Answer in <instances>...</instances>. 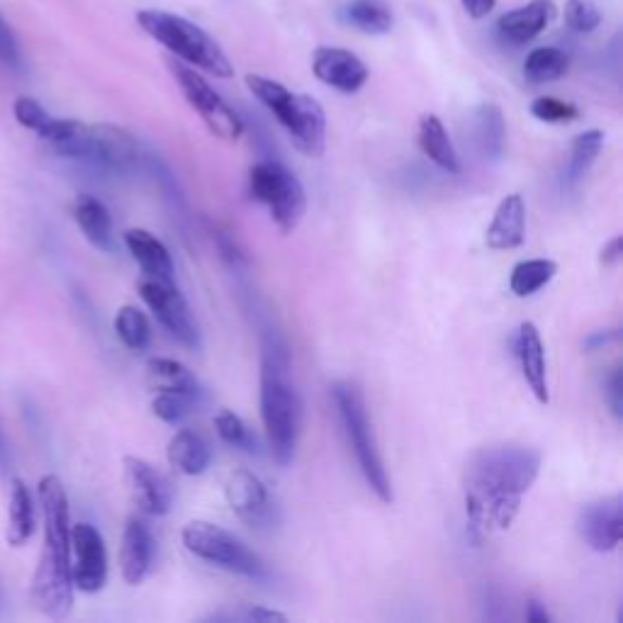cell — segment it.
<instances>
[{"instance_id": "obj_32", "label": "cell", "mask_w": 623, "mask_h": 623, "mask_svg": "<svg viewBox=\"0 0 623 623\" xmlns=\"http://www.w3.org/2000/svg\"><path fill=\"white\" fill-rule=\"evenodd\" d=\"M115 331L129 351H147L151 344L149 317L139 307L125 305L115 317Z\"/></svg>"}, {"instance_id": "obj_22", "label": "cell", "mask_w": 623, "mask_h": 623, "mask_svg": "<svg viewBox=\"0 0 623 623\" xmlns=\"http://www.w3.org/2000/svg\"><path fill=\"white\" fill-rule=\"evenodd\" d=\"M417 142L422 154L429 161H434L441 171L446 173H460V159L456 154V147H453L451 137H448L446 127H443L441 117L434 115V112H426L419 120L417 129Z\"/></svg>"}, {"instance_id": "obj_7", "label": "cell", "mask_w": 623, "mask_h": 623, "mask_svg": "<svg viewBox=\"0 0 623 623\" xmlns=\"http://www.w3.org/2000/svg\"><path fill=\"white\" fill-rule=\"evenodd\" d=\"M66 159L83 161L100 171L129 173L139 164V144L117 125H78L76 132L56 147Z\"/></svg>"}, {"instance_id": "obj_20", "label": "cell", "mask_w": 623, "mask_h": 623, "mask_svg": "<svg viewBox=\"0 0 623 623\" xmlns=\"http://www.w3.org/2000/svg\"><path fill=\"white\" fill-rule=\"evenodd\" d=\"M526 239V205L519 193L507 195L497 205L495 217L487 227L485 244L492 251L519 249Z\"/></svg>"}, {"instance_id": "obj_3", "label": "cell", "mask_w": 623, "mask_h": 623, "mask_svg": "<svg viewBox=\"0 0 623 623\" xmlns=\"http://www.w3.org/2000/svg\"><path fill=\"white\" fill-rule=\"evenodd\" d=\"M302 404L288 373V356L278 344L263 349L261 361V422L268 451L280 468L293 463L300 439Z\"/></svg>"}, {"instance_id": "obj_16", "label": "cell", "mask_w": 623, "mask_h": 623, "mask_svg": "<svg viewBox=\"0 0 623 623\" xmlns=\"http://www.w3.org/2000/svg\"><path fill=\"white\" fill-rule=\"evenodd\" d=\"M312 71L324 86L339 93H358L368 83V66L349 49L319 47L312 56Z\"/></svg>"}, {"instance_id": "obj_10", "label": "cell", "mask_w": 623, "mask_h": 623, "mask_svg": "<svg viewBox=\"0 0 623 623\" xmlns=\"http://www.w3.org/2000/svg\"><path fill=\"white\" fill-rule=\"evenodd\" d=\"M166 64L171 76L176 78L181 93L185 95V100H188V105L198 112L200 120L210 129L212 137L222 139V142H237L241 134H244V122H241V117L234 112L232 105L190 64H185L181 59H173V56L166 59Z\"/></svg>"}, {"instance_id": "obj_39", "label": "cell", "mask_w": 623, "mask_h": 623, "mask_svg": "<svg viewBox=\"0 0 623 623\" xmlns=\"http://www.w3.org/2000/svg\"><path fill=\"white\" fill-rule=\"evenodd\" d=\"M623 373L621 368H614V373L609 375V380H606L604 385V397H606V404H609L611 414H614L616 422H621L623 417Z\"/></svg>"}, {"instance_id": "obj_17", "label": "cell", "mask_w": 623, "mask_h": 623, "mask_svg": "<svg viewBox=\"0 0 623 623\" xmlns=\"http://www.w3.org/2000/svg\"><path fill=\"white\" fill-rule=\"evenodd\" d=\"M154 565V533L142 516H132L122 533L120 570L127 585L137 587L149 577Z\"/></svg>"}, {"instance_id": "obj_21", "label": "cell", "mask_w": 623, "mask_h": 623, "mask_svg": "<svg viewBox=\"0 0 623 623\" xmlns=\"http://www.w3.org/2000/svg\"><path fill=\"white\" fill-rule=\"evenodd\" d=\"M125 244L147 278L173 280V258L164 241L156 239L147 229H129L125 232Z\"/></svg>"}, {"instance_id": "obj_23", "label": "cell", "mask_w": 623, "mask_h": 623, "mask_svg": "<svg viewBox=\"0 0 623 623\" xmlns=\"http://www.w3.org/2000/svg\"><path fill=\"white\" fill-rule=\"evenodd\" d=\"M147 380L154 392H171V395L188 397L193 402L202 397L200 380L173 358H151L147 363Z\"/></svg>"}, {"instance_id": "obj_41", "label": "cell", "mask_w": 623, "mask_h": 623, "mask_svg": "<svg viewBox=\"0 0 623 623\" xmlns=\"http://www.w3.org/2000/svg\"><path fill=\"white\" fill-rule=\"evenodd\" d=\"M621 256H623V239L614 237L611 241H606V244L602 246V251H599V263L606 268L619 266Z\"/></svg>"}, {"instance_id": "obj_8", "label": "cell", "mask_w": 623, "mask_h": 623, "mask_svg": "<svg viewBox=\"0 0 623 623\" xmlns=\"http://www.w3.org/2000/svg\"><path fill=\"white\" fill-rule=\"evenodd\" d=\"M251 198L268 207L280 234H293L307 210V195L300 178L278 161H258L249 168Z\"/></svg>"}, {"instance_id": "obj_40", "label": "cell", "mask_w": 623, "mask_h": 623, "mask_svg": "<svg viewBox=\"0 0 623 623\" xmlns=\"http://www.w3.org/2000/svg\"><path fill=\"white\" fill-rule=\"evenodd\" d=\"M621 341V331L619 329H602V331H594L585 339V349L587 351H602L609 349V346L619 344Z\"/></svg>"}, {"instance_id": "obj_27", "label": "cell", "mask_w": 623, "mask_h": 623, "mask_svg": "<svg viewBox=\"0 0 623 623\" xmlns=\"http://www.w3.org/2000/svg\"><path fill=\"white\" fill-rule=\"evenodd\" d=\"M475 139L485 159H502L504 142H507V125H504L502 110L495 103H482L475 110Z\"/></svg>"}, {"instance_id": "obj_25", "label": "cell", "mask_w": 623, "mask_h": 623, "mask_svg": "<svg viewBox=\"0 0 623 623\" xmlns=\"http://www.w3.org/2000/svg\"><path fill=\"white\" fill-rule=\"evenodd\" d=\"M168 463L183 475H202L212 463V451L200 434L181 429L168 441Z\"/></svg>"}, {"instance_id": "obj_19", "label": "cell", "mask_w": 623, "mask_h": 623, "mask_svg": "<svg viewBox=\"0 0 623 623\" xmlns=\"http://www.w3.org/2000/svg\"><path fill=\"white\" fill-rule=\"evenodd\" d=\"M555 3L553 0H531V3L521 5V8L509 10L497 20V30L504 42L521 47L536 39L555 18Z\"/></svg>"}, {"instance_id": "obj_6", "label": "cell", "mask_w": 623, "mask_h": 623, "mask_svg": "<svg viewBox=\"0 0 623 623\" xmlns=\"http://www.w3.org/2000/svg\"><path fill=\"white\" fill-rule=\"evenodd\" d=\"M137 22L151 39L164 44L176 59L185 61L193 69L207 71L215 78L234 76V66L224 49L195 22L166 13V10H142L137 13Z\"/></svg>"}, {"instance_id": "obj_28", "label": "cell", "mask_w": 623, "mask_h": 623, "mask_svg": "<svg viewBox=\"0 0 623 623\" xmlns=\"http://www.w3.org/2000/svg\"><path fill=\"white\" fill-rule=\"evenodd\" d=\"M602 147H604V132H599V129H587V132L577 134V137L572 139L570 159L563 176L565 188H575V185L585 181V176L589 173V168L594 166V161H597Z\"/></svg>"}, {"instance_id": "obj_5", "label": "cell", "mask_w": 623, "mask_h": 623, "mask_svg": "<svg viewBox=\"0 0 623 623\" xmlns=\"http://www.w3.org/2000/svg\"><path fill=\"white\" fill-rule=\"evenodd\" d=\"M331 397H334L341 429H344L346 441H349L353 456H356L363 480L368 482V487L375 492L380 502L390 504L392 482L390 475H387L385 460L380 456L378 439H375L373 424H370L363 390L353 380H339L331 387Z\"/></svg>"}, {"instance_id": "obj_33", "label": "cell", "mask_w": 623, "mask_h": 623, "mask_svg": "<svg viewBox=\"0 0 623 623\" xmlns=\"http://www.w3.org/2000/svg\"><path fill=\"white\" fill-rule=\"evenodd\" d=\"M215 431H217V436L227 443V446L239 448V451H246V453L256 451V439H254V434H251V429L241 422V417H237L234 412H229V409L217 412Z\"/></svg>"}, {"instance_id": "obj_42", "label": "cell", "mask_w": 623, "mask_h": 623, "mask_svg": "<svg viewBox=\"0 0 623 623\" xmlns=\"http://www.w3.org/2000/svg\"><path fill=\"white\" fill-rule=\"evenodd\" d=\"M460 5H463V10L470 15V18L482 20V18H487L492 10H495L497 0H460Z\"/></svg>"}, {"instance_id": "obj_38", "label": "cell", "mask_w": 623, "mask_h": 623, "mask_svg": "<svg viewBox=\"0 0 623 623\" xmlns=\"http://www.w3.org/2000/svg\"><path fill=\"white\" fill-rule=\"evenodd\" d=\"M0 61L10 69H20L22 59H20V47L18 39H15L13 30L8 27V22L0 18Z\"/></svg>"}, {"instance_id": "obj_34", "label": "cell", "mask_w": 623, "mask_h": 623, "mask_svg": "<svg viewBox=\"0 0 623 623\" xmlns=\"http://www.w3.org/2000/svg\"><path fill=\"white\" fill-rule=\"evenodd\" d=\"M531 115L536 120L548 122V125H568V122H575L580 117V110H577V105L568 103V100L541 95V98L531 103Z\"/></svg>"}, {"instance_id": "obj_4", "label": "cell", "mask_w": 623, "mask_h": 623, "mask_svg": "<svg viewBox=\"0 0 623 623\" xmlns=\"http://www.w3.org/2000/svg\"><path fill=\"white\" fill-rule=\"evenodd\" d=\"M246 88L273 112L275 120L285 127L297 151L310 159H319L327 149V115L319 100L312 95L293 93L273 78L249 74Z\"/></svg>"}, {"instance_id": "obj_37", "label": "cell", "mask_w": 623, "mask_h": 623, "mask_svg": "<svg viewBox=\"0 0 623 623\" xmlns=\"http://www.w3.org/2000/svg\"><path fill=\"white\" fill-rule=\"evenodd\" d=\"M13 112H15V120H18L22 127L32 129V132H39V129L47 125L49 117H52L47 110L42 108V105L37 103L35 98H27V95H22V98L15 100Z\"/></svg>"}, {"instance_id": "obj_29", "label": "cell", "mask_w": 623, "mask_h": 623, "mask_svg": "<svg viewBox=\"0 0 623 623\" xmlns=\"http://www.w3.org/2000/svg\"><path fill=\"white\" fill-rule=\"evenodd\" d=\"M341 18L366 35H385L392 27V13L383 0H351L341 10Z\"/></svg>"}, {"instance_id": "obj_35", "label": "cell", "mask_w": 623, "mask_h": 623, "mask_svg": "<svg viewBox=\"0 0 623 623\" xmlns=\"http://www.w3.org/2000/svg\"><path fill=\"white\" fill-rule=\"evenodd\" d=\"M193 400L181 395H171V392H156V397L151 400V412L161 419L164 424L178 426L193 412Z\"/></svg>"}, {"instance_id": "obj_1", "label": "cell", "mask_w": 623, "mask_h": 623, "mask_svg": "<svg viewBox=\"0 0 623 623\" xmlns=\"http://www.w3.org/2000/svg\"><path fill=\"white\" fill-rule=\"evenodd\" d=\"M541 453L519 443H502L477 451L465 465L463 504L468 538L482 546L507 531L521 509V499L536 482Z\"/></svg>"}, {"instance_id": "obj_36", "label": "cell", "mask_w": 623, "mask_h": 623, "mask_svg": "<svg viewBox=\"0 0 623 623\" xmlns=\"http://www.w3.org/2000/svg\"><path fill=\"white\" fill-rule=\"evenodd\" d=\"M565 22L575 32L587 35V32H594L602 25V13L592 0H568L565 3Z\"/></svg>"}, {"instance_id": "obj_11", "label": "cell", "mask_w": 623, "mask_h": 623, "mask_svg": "<svg viewBox=\"0 0 623 623\" xmlns=\"http://www.w3.org/2000/svg\"><path fill=\"white\" fill-rule=\"evenodd\" d=\"M139 295H142L144 305L154 312L164 327L178 344L185 349H200V327L195 322L193 312H190L185 297L178 293L173 280H159V278H144L139 283Z\"/></svg>"}, {"instance_id": "obj_31", "label": "cell", "mask_w": 623, "mask_h": 623, "mask_svg": "<svg viewBox=\"0 0 623 623\" xmlns=\"http://www.w3.org/2000/svg\"><path fill=\"white\" fill-rule=\"evenodd\" d=\"M570 71V56L563 49L538 47L526 56L524 76L531 83H553L560 81Z\"/></svg>"}, {"instance_id": "obj_13", "label": "cell", "mask_w": 623, "mask_h": 623, "mask_svg": "<svg viewBox=\"0 0 623 623\" xmlns=\"http://www.w3.org/2000/svg\"><path fill=\"white\" fill-rule=\"evenodd\" d=\"M224 495H227V504L239 521H244L249 529L266 531L273 529L275 524V507L268 495L266 485L261 482V477L251 473V470H234L229 475L227 487H224Z\"/></svg>"}, {"instance_id": "obj_15", "label": "cell", "mask_w": 623, "mask_h": 623, "mask_svg": "<svg viewBox=\"0 0 623 623\" xmlns=\"http://www.w3.org/2000/svg\"><path fill=\"white\" fill-rule=\"evenodd\" d=\"M577 531L582 541L597 553H611L623 538V502L619 495L594 499L577 516Z\"/></svg>"}, {"instance_id": "obj_30", "label": "cell", "mask_w": 623, "mask_h": 623, "mask_svg": "<svg viewBox=\"0 0 623 623\" xmlns=\"http://www.w3.org/2000/svg\"><path fill=\"white\" fill-rule=\"evenodd\" d=\"M558 273V263L550 258H531V261L516 263L512 278H509V290L516 297H531L538 290H543Z\"/></svg>"}, {"instance_id": "obj_2", "label": "cell", "mask_w": 623, "mask_h": 623, "mask_svg": "<svg viewBox=\"0 0 623 623\" xmlns=\"http://www.w3.org/2000/svg\"><path fill=\"white\" fill-rule=\"evenodd\" d=\"M39 504L44 512V548L32 580V599L49 619H66L74 606L71 580V521L69 497L56 475L39 480Z\"/></svg>"}, {"instance_id": "obj_9", "label": "cell", "mask_w": 623, "mask_h": 623, "mask_svg": "<svg viewBox=\"0 0 623 623\" xmlns=\"http://www.w3.org/2000/svg\"><path fill=\"white\" fill-rule=\"evenodd\" d=\"M183 546L195 558L205 560V563L215 565V568L234 572V575L249 577V580H261L268 575L266 563L239 541L234 533H229L222 526L212 524V521H190L183 529Z\"/></svg>"}, {"instance_id": "obj_45", "label": "cell", "mask_w": 623, "mask_h": 623, "mask_svg": "<svg viewBox=\"0 0 623 623\" xmlns=\"http://www.w3.org/2000/svg\"><path fill=\"white\" fill-rule=\"evenodd\" d=\"M8 448H5V441H3V434H0V470L8 468Z\"/></svg>"}, {"instance_id": "obj_18", "label": "cell", "mask_w": 623, "mask_h": 623, "mask_svg": "<svg viewBox=\"0 0 623 623\" xmlns=\"http://www.w3.org/2000/svg\"><path fill=\"white\" fill-rule=\"evenodd\" d=\"M516 358H519L521 375H524L526 385H529L531 395L536 402L548 404V370H546V349H543L541 334H538L536 324L524 322L516 331Z\"/></svg>"}, {"instance_id": "obj_44", "label": "cell", "mask_w": 623, "mask_h": 623, "mask_svg": "<svg viewBox=\"0 0 623 623\" xmlns=\"http://www.w3.org/2000/svg\"><path fill=\"white\" fill-rule=\"evenodd\" d=\"M526 621L529 623H548L550 621V614L546 611V606L538 602V599H531V602L526 604Z\"/></svg>"}, {"instance_id": "obj_14", "label": "cell", "mask_w": 623, "mask_h": 623, "mask_svg": "<svg viewBox=\"0 0 623 623\" xmlns=\"http://www.w3.org/2000/svg\"><path fill=\"white\" fill-rule=\"evenodd\" d=\"M125 485L134 507L147 516H164L173 504V487L168 477L149 460L125 458Z\"/></svg>"}, {"instance_id": "obj_12", "label": "cell", "mask_w": 623, "mask_h": 623, "mask_svg": "<svg viewBox=\"0 0 623 623\" xmlns=\"http://www.w3.org/2000/svg\"><path fill=\"white\" fill-rule=\"evenodd\" d=\"M71 580L86 594H98L108 582V550L93 524L71 526Z\"/></svg>"}, {"instance_id": "obj_43", "label": "cell", "mask_w": 623, "mask_h": 623, "mask_svg": "<svg viewBox=\"0 0 623 623\" xmlns=\"http://www.w3.org/2000/svg\"><path fill=\"white\" fill-rule=\"evenodd\" d=\"M246 619H249V621H288V616L280 614V611L263 609V606H256V609H249V611H246Z\"/></svg>"}, {"instance_id": "obj_26", "label": "cell", "mask_w": 623, "mask_h": 623, "mask_svg": "<svg viewBox=\"0 0 623 623\" xmlns=\"http://www.w3.org/2000/svg\"><path fill=\"white\" fill-rule=\"evenodd\" d=\"M37 529L35 499H32L30 487L22 480H13V492H10V512H8V543L20 548L25 546Z\"/></svg>"}, {"instance_id": "obj_24", "label": "cell", "mask_w": 623, "mask_h": 623, "mask_svg": "<svg viewBox=\"0 0 623 623\" xmlns=\"http://www.w3.org/2000/svg\"><path fill=\"white\" fill-rule=\"evenodd\" d=\"M74 220L81 227L95 249L115 251V234H112V217L110 210L93 195H78L74 202Z\"/></svg>"}]
</instances>
